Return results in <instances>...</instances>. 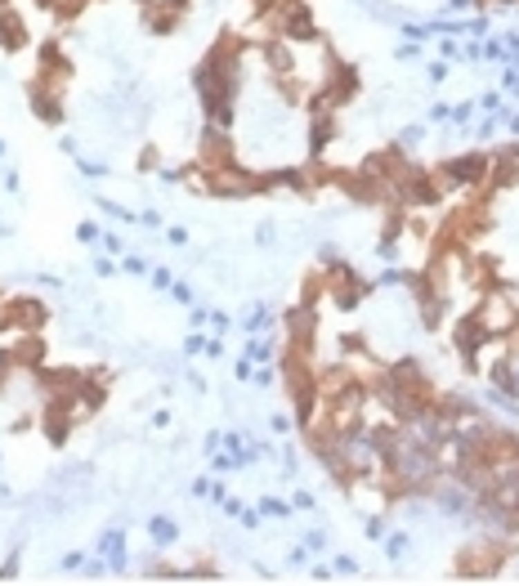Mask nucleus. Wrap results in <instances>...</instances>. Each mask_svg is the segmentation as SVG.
<instances>
[{
  "instance_id": "a18cd8bd",
  "label": "nucleus",
  "mask_w": 519,
  "mask_h": 586,
  "mask_svg": "<svg viewBox=\"0 0 519 586\" xmlns=\"http://www.w3.org/2000/svg\"><path fill=\"white\" fill-rule=\"evenodd\" d=\"M0 157H5V139H0Z\"/></svg>"
},
{
  "instance_id": "79ce46f5",
  "label": "nucleus",
  "mask_w": 519,
  "mask_h": 586,
  "mask_svg": "<svg viewBox=\"0 0 519 586\" xmlns=\"http://www.w3.org/2000/svg\"><path fill=\"white\" fill-rule=\"evenodd\" d=\"M139 224H144V229H162V215H157V211H144V215H139Z\"/></svg>"
},
{
  "instance_id": "f03ea898",
  "label": "nucleus",
  "mask_w": 519,
  "mask_h": 586,
  "mask_svg": "<svg viewBox=\"0 0 519 586\" xmlns=\"http://www.w3.org/2000/svg\"><path fill=\"white\" fill-rule=\"evenodd\" d=\"M488 170H493V153L466 148V153H457V157H443V162L434 166V179H439L443 197L457 193V188H484L488 193Z\"/></svg>"
},
{
  "instance_id": "b1692460",
  "label": "nucleus",
  "mask_w": 519,
  "mask_h": 586,
  "mask_svg": "<svg viewBox=\"0 0 519 586\" xmlns=\"http://www.w3.org/2000/svg\"><path fill=\"white\" fill-rule=\"evenodd\" d=\"M269 425H273V434H278V439H287V434H291V430H296V421H291V417H287V412H278V417H273Z\"/></svg>"
},
{
  "instance_id": "ea45409f",
  "label": "nucleus",
  "mask_w": 519,
  "mask_h": 586,
  "mask_svg": "<svg viewBox=\"0 0 519 586\" xmlns=\"http://www.w3.org/2000/svg\"><path fill=\"white\" fill-rule=\"evenodd\" d=\"M220 510H224V515H233V519H238V515H242V497H224V502H220Z\"/></svg>"
},
{
  "instance_id": "2f4dec72",
  "label": "nucleus",
  "mask_w": 519,
  "mask_h": 586,
  "mask_svg": "<svg viewBox=\"0 0 519 586\" xmlns=\"http://www.w3.org/2000/svg\"><path fill=\"white\" fill-rule=\"evenodd\" d=\"M448 77H452V72H448V63H443V59H434V63H430V81H434V85H443Z\"/></svg>"
},
{
  "instance_id": "6e6552de",
  "label": "nucleus",
  "mask_w": 519,
  "mask_h": 586,
  "mask_svg": "<svg viewBox=\"0 0 519 586\" xmlns=\"http://www.w3.org/2000/svg\"><path fill=\"white\" fill-rule=\"evenodd\" d=\"M99 555L108 560L112 573H126V533H121V528H108V533L99 537Z\"/></svg>"
},
{
  "instance_id": "c756f323",
  "label": "nucleus",
  "mask_w": 519,
  "mask_h": 586,
  "mask_svg": "<svg viewBox=\"0 0 519 586\" xmlns=\"http://www.w3.org/2000/svg\"><path fill=\"white\" fill-rule=\"evenodd\" d=\"M94 273H99V278H112V273H117V260H112V255H99V260H94Z\"/></svg>"
},
{
  "instance_id": "58836bf2",
  "label": "nucleus",
  "mask_w": 519,
  "mask_h": 586,
  "mask_svg": "<svg viewBox=\"0 0 519 586\" xmlns=\"http://www.w3.org/2000/svg\"><path fill=\"white\" fill-rule=\"evenodd\" d=\"M202 349H206V336H197V332H193V336L184 340V354H202Z\"/></svg>"
},
{
  "instance_id": "9d476101",
  "label": "nucleus",
  "mask_w": 519,
  "mask_h": 586,
  "mask_svg": "<svg viewBox=\"0 0 519 586\" xmlns=\"http://www.w3.org/2000/svg\"><path fill=\"white\" fill-rule=\"evenodd\" d=\"M144 23H148V32H153V36H171V32H179L184 18L171 14L166 5H153V9H144Z\"/></svg>"
},
{
  "instance_id": "aec40b11",
  "label": "nucleus",
  "mask_w": 519,
  "mask_h": 586,
  "mask_svg": "<svg viewBox=\"0 0 519 586\" xmlns=\"http://www.w3.org/2000/svg\"><path fill=\"white\" fill-rule=\"evenodd\" d=\"M367 542H385V519L381 515H367Z\"/></svg>"
},
{
  "instance_id": "20e7f679",
  "label": "nucleus",
  "mask_w": 519,
  "mask_h": 586,
  "mask_svg": "<svg viewBox=\"0 0 519 586\" xmlns=\"http://www.w3.org/2000/svg\"><path fill=\"white\" fill-rule=\"evenodd\" d=\"M197 162H202L206 170L238 162V144H233V130H220V126H202V144H197Z\"/></svg>"
},
{
  "instance_id": "393cba45",
  "label": "nucleus",
  "mask_w": 519,
  "mask_h": 586,
  "mask_svg": "<svg viewBox=\"0 0 519 586\" xmlns=\"http://www.w3.org/2000/svg\"><path fill=\"white\" fill-rule=\"evenodd\" d=\"M206 323H211V314H206V309H197V305L188 309V332H202Z\"/></svg>"
},
{
  "instance_id": "cd10ccee",
  "label": "nucleus",
  "mask_w": 519,
  "mask_h": 586,
  "mask_svg": "<svg viewBox=\"0 0 519 586\" xmlns=\"http://www.w3.org/2000/svg\"><path fill=\"white\" fill-rule=\"evenodd\" d=\"M206 327H211V332H215V336H229V327H233V318H229V314H211V323H206Z\"/></svg>"
},
{
  "instance_id": "a19ab883",
  "label": "nucleus",
  "mask_w": 519,
  "mask_h": 586,
  "mask_svg": "<svg viewBox=\"0 0 519 586\" xmlns=\"http://www.w3.org/2000/svg\"><path fill=\"white\" fill-rule=\"evenodd\" d=\"M81 564H86V551H68V555H63V569H81Z\"/></svg>"
},
{
  "instance_id": "72a5a7b5",
  "label": "nucleus",
  "mask_w": 519,
  "mask_h": 586,
  "mask_svg": "<svg viewBox=\"0 0 519 586\" xmlns=\"http://www.w3.org/2000/svg\"><path fill=\"white\" fill-rule=\"evenodd\" d=\"M126 273H139V278H144V273H148V260H144V255H126Z\"/></svg>"
},
{
  "instance_id": "c03bdc74",
  "label": "nucleus",
  "mask_w": 519,
  "mask_h": 586,
  "mask_svg": "<svg viewBox=\"0 0 519 586\" xmlns=\"http://www.w3.org/2000/svg\"><path fill=\"white\" fill-rule=\"evenodd\" d=\"M166 238H171V247H184V242H188V229H179V224H175V229L166 233Z\"/></svg>"
},
{
  "instance_id": "412c9836",
  "label": "nucleus",
  "mask_w": 519,
  "mask_h": 586,
  "mask_svg": "<svg viewBox=\"0 0 519 586\" xmlns=\"http://www.w3.org/2000/svg\"><path fill=\"white\" fill-rule=\"evenodd\" d=\"M162 166V153H157L153 144H144V153H139V170H157Z\"/></svg>"
},
{
  "instance_id": "f3484780",
  "label": "nucleus",
  "mask_w": 519,
  "mask_h": 586,
  "mask_svg": "<svg viewBox=\"0 0 519 586\" xmlns=\"http://www.w3.org/2000/svg\"><path fill=\"white\" fill-rule=\"evenodd\" d=\"M385 555H390V560H403V555H408V533H390V537H385Z\"/></svg>"
},
{
  "instance_id": "0eeeda50",
  "label": "nucleus",
  "mask_w": 519,
  "mask_h": 586,
  "mask_svg": "<svg viewBox=\"0 0 519 586\" xmlns=\"http://www.w3.org/2000/svg\"><path fill=\"white\" fill-rule=\"evenodd\" d=\"M0 50H9V54H18V50H27V23H23V14L18 9H0Z\"/></svg>"
},
{
  "instance_id": "6ab92c4d",
  "label": "nucleus",
  "mask_w": 519,
  "mask_h": 586,
  "mask_svg": "<svg viewBox=\"0 0 519 586\" xmlns=\"http://www.w3.org/2000/svg\"><path fill=\"white\" fill-rule=\"evenodd\" d=\"M332 573H336V578H358V560H354V555H336Z\"/></svg>"
},
{
  "instance_id": "5701e85b",
  "label": "nucleus",
  "mask_w": 519,
  "mask_h": 586,
  "mask_svg": "<svg viewBox=\"0 0 519 586\" xmlns=\"http://www.w3.org/2000/svg\"><path fill=\"white\" fill-rule=\"evenodd\" d=\"M77 238L81 242H103V233H99V224H94V220H81L77 224Z\"/></svg>"
},
{
  "instance_id": "4c0bfd02",
  "label": "nucleus",
  "mask_w": 519,
  "mask_h": 586,
  "mask_svg": "<svg viewBox=\"0 0 519 586\" xmlns=\"http://www.w3.org/2000/svg\"><path fill=\"white\" fill-rule=\"evenodd\" d=\"M14 578H18V560H14V555H9V560L0 564V582H14Z\"/></svg>"
},
{
  "instance_id": "4468645a",
  "label": "nucleus",
  "mask_w": 519,
  "mask_h": 586,
  "mask_svg": "<svg viewBox=\"0 0 519 586\" xmlns=\"http://www.w3.org/2000/svg\"><path fill=\"white\" fill-rule=\"evenodd\" d=\"M171 300H175V305H184V309H193L197 305V291L188 287V282H171Z\"/></svg>"
},
{
  "instance_id": "2eb2a0df",
  "label": "nucleus",
  "mask_w": 519,
  "mask_h": 586,
  "mask_svg": "<svg viewBox=\"0 0 519 586\" xmlns=\"http://www.w3.org/2000/svg\"><path fill=\"white\" fill-rule=\"evenodd\" d=\"M502 108H506V103H502V90H488V94H479V112H484V117H497Z\"/></svg>"
},
{
  "instance_id": "c85d7f7f",
  "label": "nucleus",
  "mask_w": 519,
  "mask_h": 586,
  "mask_svg": "<svg viewBox=\"0 0 519 586\" xmlns=\"http://www.w3.org/2000/svg\"><path fill=\"white\" fill-rule=\"evenodd\" d=\"M439 54H443V59H461V45H457V36H443V41H439Z\"/></svg>"
},
{
  "instance_id": "f704fd0d",
  "label": "nucleus",
  "mask_w": 519,
  "mask_h": 586,
  "mask_svg": "<svg viewBox=\"0 0 519 586\" xmlns=\"http://www.w3.org/2000/svg\"><path fill=\"white\" fill-rule=\"evenodd\" d=\"M305 546H309V551H327V533H318V528L305 533Z\"/></svg>"
},
{
  "instance_id": "a878e982",
  "label": "nucleus",
  "mask_w": 519,
  "mask_h": 586,
  "mask_svg": "<svg viewBox=\"0 0 519 586\" xmlns=\"http://www.w3.org/2000/svg\"><path fill=\"white\" fill-rule=\"evenodd\" d=\"M77 170H81V175H90V179H103V175H108V166H99V162H86V157H77Z\"/></svg>"
},
{
  "instance_id": "37998d69",
  "label": "nucleus",
  "mask_w": 519,
  "mask_h": 586,
  "mask_svg": "<svg viewBox=\"0 0 519 586\" xmlns=\"http://www.w3.org/2000/svg\"><path fill=\"white\" fill-rule=\"evenodd\" d=\"M193 497H211V479H206V475L193 479Z\"/></svg>"
},
{
  "instance_id": "ddd939ff",
  "label": "nucleus",
  "mask_w": 519,
  "mask_h": 586,
  "mask_svg": "<svg viewBox=\"0 0 519 586\" xmlns=\"http://www.w3.org/2000/svg\"><path fill=\"white\" fill-rule=\"evenodd\" d=\"M215 578H224L220 569H215V564H188V582H215Z\"/></svg>"
},
{
  "instance_id": "f8f14e48",
  "label": "nucleus",
  "mask_w": 519,
  "mask_h": 586,
  "mask_svg": "<svg viewBox=\"0 0 519 586\" xmlns=\"http://www.w3.org/2000/svg\"><path fill=\"white\" fill-rule=\"evenodd\" d=\"M260 515L264 519H287L291 515V502H282V497H260Z\"/></svg>"
},
{
  "instance_id": "e433bc0d",
  "label": "nucleus",
  "mask_w": 519,
  "mask_h": 586,
  "mask_svg": "<svg viewBox=\"0 0 519 586\" xmlns=\"http://www.w3.org/2000/svg\"><path fill=\"white\" fill-rule=\"evenodd\" d=\"M309 578H314V582H332L336 573H332V564H314V569H309Z\"/></svg>"
},
{
  "instance_id": "423d86ee",
  "label": "nucleus",
  "mask_w": 519,
  "mask_h": 586,
  "mask_svg": "<svg viewBox=\"0 0 519 586\" xmlns=\"http://www.w3.org/2000/svg\"><path fill=\"white\" fill-rule=\"evenodd\" d=\"M32 112H36V121H45V126H59V121H63V99H59V90H54V85H45V81H36V85H32Z\"/></svg>"
},
{
  "instance_id": "a211bd4d",
  "label": "nucleus",
  "mask_w": 519,
  "mask_h": 586,
  "mask_svg": "<svg viewBox=\"0 0 519 586\" xmlns=\"http://www.w3.org/2000/svg\"><path fill=\"white\" fill-rule=\"evenodd\" d=\"M171 269H162V264H153V269H148V287L153 291H171Z\"/></svg>"
},
{
  "instance_id": "1a4fd4ad",
  "label": "nucleus",
  "mask_w": 519,
  "mask_h": 586,
  "mask_svg": "<svg viewBox=\"0 0 519 586\" xmlns=\"http://www.w3.org/2000/svg\"><path fill=\"white\" fill-rule=\"evenodd\" d=\"M148 542H153L157 551H171L179 542V524L171 515H148Z\"/></svg>"
},
{
  "instance_id": "9b49d317",
  "label": "nucleus",
  "mask_w": 519,
  "mask_h": 586,
  "mask_svg": "<svg viewBox=\"0 0 519 586\" xmlns=\"http://www.w3.org/2000/svg\"><path fill=\"white\" fill-rule=\"evenodd\" d=\"M242 332H247V336H264V332H273V309H269V305H251V309H247V318H242Z\"/></svg>"
},
{
  "instance_id": "f257e3e1",
  "label": "nucleus",
  "mask_w": 519,
  "mask_h": 586,
  "mask_svg": "<svg viewBox=\"0 0 519 586\" xmlns=\"http://www.w3.org/2000/svg\"><path fill=\"white\" fill-rule=\"evenodd\" d=\"M475 323L484 327L488 340H506L519 332V287H506V282H488L484 291L470 305Z\"/></svg>"
},
{
  "instance_id": "dca6fc26",
  "label": "nucleus",
  "mask_w": 519,
  "mask_h": 586,
  "mask_svg": "<svg viewBox=\"0 0 519 586\" xmlns=\"http://www.w3.org/2000/svg\"><path fill=\"white\" fill-rule=\"evenodd\" d=\"M475 112H479V108H475V99L452 103V117H448V121H452V126H470V117H475Z\"/></svg>"
},
{
  "instance_id": "c9c22d12",
  "label": "nucleus",
  "mask_w": 519,
  "mask_h": 586,
  "mask_svg": "<svg viewBox=\"0 0 519 586\" xmlns=\"http://www.w3.org/2000/svg\"><path fill=\"white\" fill-rule=\"evenodd\" d=\"M466 9H475V0H443V14H466Z\"/></svg>"
},
{
  "instance_id": "4be33fe9",
  "label": "nucleus",
  "mask_w": 519,
  "mask_h": 586,
  "mask_svg": "<svg viewBox=\"0 0 519 586\" xmlns=\"http://www.w3.org/2000/svg\"><path fill=\"white\" fill-rule=\"evenodd\" d=\"M314 506H318L314 493H305V488H296V493H291V510H314Z\"/></svg>"
},
{
  "instance_id": "473e14b6",
  "label": "nucleus",
  "mask_w": 519,
  "mask_h": 586,
  "mask_svg": "<svg viewBox=\"0 0 519 586\" xmlns=\"http://www.w3.org/2000/svg\"><path fill=\"white\" fill-rule=\"evenodd\" d=\"M448 117H452V103H434V108L426 112V121H439V126H443Z\"/></svg>"
},
{
  "instance_id": "7c9ffc66",
  "label": "nucleus",
  "mask_w": 519,
  "mask_h": 586,
  "mask_svg": "<svg viewBox=\"0 0 519 586\" xmlns=\"http://www.w3.org/2000/svg\"><path fill=\"white\" fill-rule=\"evenodd\" d=\"M238 519H242V528H251V533H256L264 515H260V506H256V510H247V506H242V515H238Z\"/></svg>"
},
{
  "instance_id": "7ed1b4c3",
  "label": "nucleus",
  "mask_w": 519,
  "mask_h": 586,
  "mask_svg": "<svg viewBox=\"0 0 519 586\" xmlns=\"http://www.w3.org/2000/svg\"><path fill=\"white\" fill-rule=\"evenodd\" d=\"M50 305L36 296H5L0 300V327L5 332H45Z\"/></svg>"
},
{
  "instance_id": "bb28decb",
  "label": "nucleus",
  "mask_w": 519,
  "mask_h": 586,
  "mask_svg": "<svg viewBox=\"0 0 519 586\" xmlns=\"http://www.w3.org/2000/svg\"><path fill=\"white\" fill-rule=\"evenodd\" d=\"M103 251H108L112 260H117V255H126V242H121L117 233H103Z\"/></svg>"
},
{
  "instance_id": "39448f33",
  "label": "nucleus",
  "mask_w": 519,
  "mask_h": 586,
  "mask_svg": "<svg viewBox=\"0 0 519 586\" xmlns=\"http://www.w3.org/2000/svg\"><path fill=\"white\" fill-rule=\"evenodd\" d=\"M336 112H309V135H305V162H327V153H332V144H336Z\"/></svg>"
}]
</instances>
